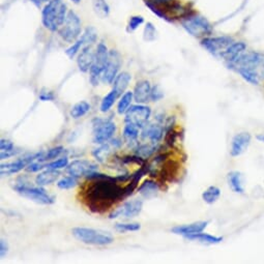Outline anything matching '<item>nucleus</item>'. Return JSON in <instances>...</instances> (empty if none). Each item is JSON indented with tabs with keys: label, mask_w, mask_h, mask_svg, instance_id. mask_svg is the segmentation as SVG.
I'll return each mask as SVG.
<instances>
[{
	"label": "nucleus",
	"mask_w": 264,
	"mask_h": 264,
	"mask_svg": "<svg viewBox=\"0 0 264 264\" xmlns=\"http://www.w3.org/2000/svg\"><path fill=\"white\" fill-rule=\"evenodd\" d=\"M220 196H221V190L216 186H210L202 193V199H203L207 204H214L215 202L218 201Z\"/></svg>",
	"instance_id": "obj_31"
},
{
	"label": "nucleus",
	"mask_w": 264,
	"mask_h": 264,
	"mask_svg": "<svg viewBox=\"0 0 264 264\" xmlns=\"http://www.w3.org/2000/svg\"><path fill=\"white\" fill-rule=\"evenodd\" d=\"M134 101V93L133 91H126L123 93L117 104V113L122 115L126 114V112L129 110V108L132 106V102Z\"/></svg>",
	"instance_id": "obj_30"
},
{
	"label": "nucleus",
	"mask_w": 264,
	"mask_h": 264,
	"mask_svg": "<svg viewBox=\"0 0 264 264\" xmlns=\"http://www.w3.org/2000/svg\"><path fill=\"white\" fill-rule=\"evenodd\" d=\"M164 136V128L156 123V125H146L141 132V138L142 140L148 141L149 143L157 144Z\"/></svg>",
	"instance_id": "obj_20"
},
{
	"label": "nucleus",
	"mask_w": 264,
	"mask_h": 264,
	"mask_svg": "<svg viewBox=\"0 0 264 264\" xmlns=\"http://www.w3.org/2000/svg\"><path fill=\"white\" fill-rule=\"evenodd\" d=\"M7 252H8V244L3 239H1V241H0V256H1V258L5 256Z\"/></svg>",
	"instance_id": "obj_49"
},
{
	"label": "nucleus",
	"mask_w": 264,
	"mask_h": 264,
	"mask_svg": "<svg viewBox=\"0 0 264 264\" xmlns=\"http://www.w3.org/2000/svg\"><path fill=\"white\" fill-rule=\"evenodd\" d=\"M233 43L234 41L232 38L223 35V37L204 38L201 41V45L203 46L210 54L215 55L216 57H222V54L226 51V49Z\"/></svg>",
	"instance_id": "obj_11"
},
{
	"label": "nucleus",
	"mask_w": 264,
	"mask_h": 264,
	"mask_svg": "<svg viewBox=\"0 0 264 264\" xmlns=\"http://www.w3.org/2000/svg\"><path fill=\"white\" fill-rule=\"evenodd\" d=\"M182 27L188 33L195 38H203L213 31L210 23L206 18L199 15H190L181 20Z\"/></svg>",
	"instance_id": "obj_7"
},
{
	"label": "nucleus",
	"mask_w": 264,
	"mask_h": 264,
	"mask_svg": "<svg viewBox=\"0 0 264 264\" xmlns=\"http://www.w3.org/2000/svg\"><path fill=\"white\" fill-rule=\"evenodd\" d=\"M19 153L20 151H16V149H13V151H10V152H1V154H0V157H1V160H6V158H10L11 156H14Z\"/></svg>",
	"instance_id": "obj_50"
},
{
	"label": "nucleus",
	"mask_w": 264,
	"mask_h": 264,
	"mask_svg": "<svg viewBox=\"0 0 264 264\" xmlns=\"http://www.w3.org/2000/svg\"><path fill=\"white\" fill-rule=\"evenodd\" d=\"M251 143V135L249 133H240L236 134L231 141L230 154L232 156H239L242 154Z\"/></svg>",
	"instance_id": "obj_18"
},
{
	"label": "nucleus",
	"mask_w": 264,
	"mask_h": 264,
	"mask_svg": "<svg viewBox=\"0 0 264 264\" xmlns=\"http://www.w3.org/2000/svg\"><path fill=\"white\" fill-rule=\"evenodd\" d=\"M85 46V44L83 42V40L81 38H79L72 46H70L69 48H67L66 50V54L70 58V59H74L76 55L79 54V52L81 51V49Z\"/></svg>",
	"instance_id": "obj_41"
},
{
	"label": "nucleus",
	"mask_w": 264,
	"mask_h": 264,
	"mask_svg": "<svg viewBox=\"0 0 264 264\" xmlns=\"http://www.w3.org/2000/svg\"><path fill=\"white\" fill-rule=\"evenodd\" d=\"M93 143L104 144L110 141L116 133V125L110 119L96 117L92 120Z\"/></svg>",
	"instance_id": "obj_8"
},
{
	"label": "nucleus",
	"mask_w": 264,
	"mask_h": 264,
	"mask_svg": "<svg viewBox=\"0 0 264 264\" xmlns=\"http://www.w3.org/2000/svg\"><path fill=\"white\" fill-rule=\"evenodd\" d=\"M70 1H73V2H75V3H79V2L81 1V0H70Z\"/></svg>",
	"instance_id": "obj_53"
},
{
	"label": "nucleus",
	"mask_w": 264,
	"mask_h": 264,
	"mask_svg": "<svg viewBox=\"0 0 264 264\" xmlns=\"http://www.w3.org/2000/svg\"><path fill=\"white\" fill-rule=\"evenodd\" d=\"M237 72L240 73V75L244 79L245 81H248L251 84L258 85L259 83V74L257 72V69H252V68H240L237 69Z\"/></svg>",
	"instance_id": "obj_33"
},
{
	"label": "nucleus",
	"mask_w": 264,
	"mask_h": 264,
	"mask_svg": "<svg viewBox=\"0 0 264 264\" xmlns=\"http://www.w3.org/2000/svg\"><path fill=\"white\" fill-rule=\"evenodd\" d=\"M89 110H90L89 103H87L86 101H81L73 106L72 109L69 111V115L74 119H79L86 115V114L89 112Z\"/></svg>",
	"instance_id": "obj_29"
},
{
	"label": "nucleus",
	"mask_w": 264,
	"mask_h": 264,
	"mask_svg": "<svg viewBox=\"0 0 264 264\" xmlns=\"http://www.w3.org/2000/svg\"><path fill=\"white\" fill-rule=\"evenodd\" d=\"M143 208L142 200L134 199L130 200L123 203L121 206L113 210L109 215V219H117V218H125V219H133L140 215Z\"/></svg>",
	"instance_id": "obj_13"
},
{
	"label": "nucleus",
	"mask_w": 264,
	"mask_h": 264,
	"mask_svg": "<svg viewBox=\"0 0 264 264\" xmlns=\"http://www.w3.org/2000/svg\"><path fill=\"white\" fill-rule=\"evenodd\" d=\"M152 116V109L146 105L136 104L132 105L126 112V122L133 123L142 130Z\"/></svg>",
	"instance_id": "obj_10"
},
{
	"label": "nucleus",
	"mask_w": 264,
	"mask_h": 264,
	"mask_svg": "<svg viewBox=\"0 0 264 264\" xmlns=\"http://www.w3.org/2000/svg\"><path fill=\"white\" fill-rule=\"evenodd\" d=\"M164 98V91L162 90V88L160 85H154L152 88V93H151V101L153 102H158Z\"/></svg>",
	"instance_id": "obj_45"
},
{
	"label": "nucleus",
	"mask_w": 264,
	"mask_h": 264,
	"mask_svg": "<svg viewBox=\"0 0 264 264\" xmlns=\"http://www.w3.org/2000/svg\"><path fill=\"white\" fill-rule=\"evenodd\" d=\"M152 85L147 80H141L136 83L134 88V101L137 104H145L151 100Z\"/></svg>",
	"instance_id": "obj_21"
},
{
	"label": "nucleus",
	"mask_w": 264,
	"mask_h": 264,
	"mask_svg": "<svg viewBox=\"0 0 264 264\" xmlns=\"http://www.w3.org/2000/svg\"><path fill=\"white\" fill-rule=\"evenodd\" d=\"M187 239L190 241H195V242H199L202 243H208V244H217L223 241V237L214 236V235H210L203 232L190 235L187 237Z\"/></svg>",
	"instance_id": "obj_28"
},
{
	"label": "nucleus",
	"mask_w": 264,
	"mask_h": 264,
	"mask_svg": "<svg viewBox=\"0 0 264 264\" xmlns=\"http://www.w3.org/2000/svg\"><path fill=\"white\" fill-rule=\"evenodd\" d=\"M46 169V164H44L43 162H40V161H34L32 163H30L27 167H26V171L27 172H39L41 170H44Z\"/></svg>",
	"instance_id": "obj_46"
},
{
	"label": "nucleus",
	"mask_w": 264,
	"mask_h": 264,
	"mask_svg": "<svg viewBox=\"0 0 264 264\" xmlns=\"http://www.w3.org/2000/svg\"><path fill=\"white\" fill-rule=\"evenodd\" d=\"M66 5L63 0H50L42 11V22L50 31H58L66 18Z\"/></svg>",
	"instance_id": "obj_3"
},
{
	"label": "nucleus",
	"mask_w": 264,
	"mask_h": 264,
	"mask_svg": "<svg viewBox=\"0 0 264 264\" xmlns=\"http://www.w3.org/2000/svg\"><path fill=\"white\" fill-rule=\"evenodd\" d=\"M57 187L61 190H69L75 188L78 184L77 177H74V176H66V177H63L57 181Z\"/></svg>",
	"instance_id": "obj_38"
},
{
	"label": "nucleus",
	"mask_w": 264,
	"mask_h": 264,
	"mask_svg": "<svg viewBox=\"0 0 264 264\" xmlns=\"http://www.w3.org/2000/svg\"><path fill=\"white\" fill-rule=\"evenodd\" d=\"M121 66V55L116 50L109 51V57L107 65L104 69L102 76V81L105 84H112L114 79L119 74V69Z\"/></svg>",
	"instance_id": "obj_14"
},
{
	"label": "nucleus",
	"mask_w": 264,
	"mask_h": 264,
	"mask_svg": "<svg viewBox=\"0 0 264 264\" xmlns=\"http://www.w3.org/2000/svg\"><path fill=\"white\" fill-rule=\"evenodd\" d=\"M245 48H246L245 44L242 42L233 43L223 53L222 58L225 59L227 63L230 64V63H232V61H234L237 57H239L242 53H243Z\"/></svg>",
	"instance_id": "obj_24"
},
{
	"label": "nucleus",
	"mask_w": 264,
	"mask_h": 264,
	"mask_svg": "<svg viewBox=\"0 0 264 264\" xmlns=\"http://www.w3.org/2000/svg\"><path fill=\"white\" fill-rule=\"evenodd\" d=\"M144 2L154 15L169 22L180 18L184 19L191 15L178 0H144Z\"/></svg>",
	"instance_id": "obj_2"
},
{
	"label": "nucleus",
	"mask_w": 264,
	"mask_h": 264,
	"mask_svg": "<svg viewBox=\"0 0 264 264\" xmlns=\"http://www.w3.org/2000/svg\"><path fill=\"white\" fill-rule=\"evenodd\" d=\"M118 98H119L118 94L113 89L108 94H106L103 98L101 105H100L101 112H103V113L108 112L113 107V105L115 104V102L117 101Z\"/></svg>",
	"instance_id": "obj_32"
},
{
	"label": "nucleus",
	"mask_w": 264,
	"mask_h": 264,
	"mask_svg": "<svg viewBox=\"0 0 264 264\" xmlns=\"http://www.w3.org/2000/svg\"><path fill=\"white\" fill-rule=\"evenodd\" d=\"M81 39L83 40L85 46L86 45H92L98 40V32L96 30L89 26V27H87L85 29V31L83 32V34L81 35Z\"/></svg>",
	"instance_id": "obj_39"
},
{
	"label": "nucleus",
	"mask_w": 264,
	"mask_h": 264,
	"mask_svg": "<svg viewBox=\"0 0 264 264\" xmlns=\"http://www.w3.org/2000/svg\"><path fill=\"white\" fill-rule=\"evenodd\" d=\"M59 176H60L59 170L46 169L45 171H43L37 175V177H35V183L41 187L48 186V184L55 182L59 178Z\"/></svg>",
	"instance_id": "obj_25"
},
{
	"label": "nucleus",
	"mask_w": 264,
	"mask_h": 264,
	"mask_svg": "<svg viewBox=\"0 0 264 264\" xmlns=\"http://www.w3.org/2000/svg\"><path fill=\"white\" fill-rule=\"evenodd\" d=\"M109 57V51L106 47L105 44L100 43L98 48L95 50V57L93 65L89 69V81L92 86H98L100 80H102V76L104 73V69L107 65Z\"/></svg>",
	"instance_id": "obj_9"
},
{
	"label": "nucleus",
	"mask_w": 264,
	"mask_h": 264,
	"mask_svg": "<svg viewBox=\"0 0 264 264\" xmlns=\"http://www.w3.org/2000/svg\"><path fill=\"white\" fill-rule=\"evenodd\" d=\"M156 29L153 23L148 22L145 25L144 32H143V39L145 42H154L156 39Z\"/></svg>",
	"instance_id": "obj_43"
},
{
	"label": "nucleus",
	"mask_w": 264,
	"mask_h": 264,
	"mask_svg": "<svg viewBox=\"0 0 264 264\" xmlns=\"http://www.w3.org/2000/svg\"><path fill=\"white\" fill-rule=\"evenodd\" d=\"M14 189L18 194H20L21 196L35 202V203L50 205L55 202V197L50 195V194L41 186L30 187L22 182L16 184Z\"/></svg>",
	"instance_id": "obj_5"
},
{
	"label": "nucleus",
	"mask_w": 264,
	"mask_h": 264,
	"mask_svg": "<svg viewBox=\"0 0 264 264\" xmlns=\"http://www.w3.org/2000/svg\"><path fill=\"white\" fill-rule=\"evenodd\" d=\"M143 22H144L143 17H141V16L131 17V19H130L129 24H128V27H127V31L128 32L135 31L141 24H143Z\"/></svg>",
	"instance_id": "obj_44"
},
{
	"label": "nucleus",
	"mask_w": 264,
	"mask_h": 264,
	"mask_svg": "<svg viewBox=\"0 0 264 264\" xmlns=\"http://www.w3.org/2000/svg\"><path fill=\"white\" fill-rule=\"evenodd\" d=\"M44 152H39L37 154H31L26 156L20 157L16 160L15 162L6 163V164H1V174L2 175H11L20 172L23 169H26L30 163L34 161H39L43 157Z\"/></svg>",
	"instance_id": "obj_12"
},
{
	"label": "nucleus",
	"mask_w": 264,
	"mask_h": 264,
	"mask_svg": "<svg viewBox=\"0 0 264 264\" xmlns=\"http://www.w3.org/2000/svg\"><path fill=\"white\" fill-rule=\"evenodd\" d=\"M65 153V148L64 146H56V147H53L51 149H49V151L47 153L44 154L43 157L41 158V160H39L40 162H47V161H53V160H56V157H58L61 154Z\"/></svg>",
	"instance_id": "obj_37"
},
{
	"label": "nucleus",
	"mask_w": 264,
	"mask_h": 264,
	"mask_svg": "<svg viewBox=\"0 0 264 264\" xmlns=\"http://www.w3.org/2000/svg\"><path fill=\"white\" fill-rule=\"evenodd\" d=\"M228 182L234 193L242 194L244 192L242 174L239 171H231L228 173Z\"/></svg>",
	"instance_id": "obj_27"
},
{
	"label": "nucleus",
	"mask_w": 264,
	"mask_h": 264,
	"mask_svg": "<svg viewBox=\"0 0 264 264\" xmlns=\"http://www.w3.org/2000/svg\"><path fill=\"white\" fill-rule=\"evenodd\" d=\"M111 154V148H110V145L109 144H101V146L99 148L94 149V151L92 152V154L93 156L98 160L99 162L103 163L105 162L106 158H108L109 155Z\"/></svg>",
	"instance_id": "obj_36"
},
{
	"label": "nucleus",
	"mask_w": 264,
	"mask_h": 264,
	"mask_svg": "<svg viewBox=\"0 0 264 264\" xmlns=\"http://www.w3.org/2000/svg\"><path fill=\"white\" fill-rule=\"evenodd\" d=\"M264 56L258 52H248L242 53L234 61L229 64V66L235 68L236 70L240 68H252L257 69V67L263 63Z\"/></svg>",
	"instance_id": "obj_15"
},
{
	"label": "nucleus",
	"mask_w": 264,
	"mask_h": 264,
	"mask_svg": "<svg viewBox=\"0 0 264 264\" xmlns=\"http://www.w3.org/2000/svg\"><path fill=\"white\" fill-rule=\"evenodd\" d=\"M262 75H264V64H263V66H262Z\"/></svg>",
	"instance_id": "obj_54"
},
{
	"label": "nucleus",
	"mask_w": 264,
	"mask_h": 264,
	"mask_svg": "<svg viewBox=\"0 0 264 264\" xmlns=\"http://www.w3.org/2000/svg\"><path fill=\"white\" fill-rule=\"evenodd\" d=\"M208 222L205 221H200V222H195L192 224H187V225H180V226H175L171 229V232L177 235H182L184 237H188L190 235L197 234L200 232H203L204 229L207 227Z\"/></svg>",
	"instance_id": "obj_19"
},
{
	"label": "nucleus",
	"mask_w": 264,
	"mask_h": 264,
	"mask_svg": "<svg viewBox=\"0 0 264 264\" xmlns=\"http://www.w3.org/2000/svg\"><path fill=\"white\" fill-rule=\"evenodd\" d=\"M0 148H1V152H10L15 149V145L10 140L1 139V142H0Z\"/></svg>",
	"instance_id": "obj_47"
},
{
	"label": "nucleus",
	"mask_w": 264,
	"mask_h": 264,
	"mask_svg": "<svg viewBox=\"0 0 264 264\" xmlns=\"http://www.w3.org/2000/svg\"><path fill=\"white\" fill-rule=\"evenodd\" d=\"M72 234L76 240L85 244L107 245L114 242V237L110 232L101 229L75 227L72 229Z\"/></svg>",
	"instance_id": "obj_4"
},
{
	"label": "nucleus",
	"mask_w": 264,
	"mask_h": 264,
	"mask_svg": "<svg viewBox=\"0 0 264 264\" xmlns=\"http://www.w3.org/2000/svg\"><path fill=\"white\" fill-rule=\"evenodd\" d=\"M92 7L94 13L101 18L109 16L110 7L106 0H92Z\"/></svg>",
	"instance_id": "obj_35"
},
{
	"label": "nucleus",
	"mask_w": 264,
	"mask_h": 264,
	"mask_svg": "<svg viewBox=\"0 0 264 264\" xmlns=\"http://www.w3.org/2000/svg\"><path fill=\"white\" fill-rule=\"evenodd\" d=\"M95 57V51H93L91 45H86L84 46L81 51L79 52L78 57H77V65L79 69L81 70L82 73H87L89 72V69L91 66L93 65Z\"/></svg>",
	"instance_id": "obj_17"
},
{
	"label": "nucleus",
	"mask_w": 264,
	"mask_h": 264,
	"mask_svg": "<svg viewBox=\"0 0 264 264\" xmlns=\"http://www.w3.org/2000/svg\"><path fill=\"white\" fill-rule=\"evenodd\" d=\"M114 227H115L116 231L121 233L135 232L139 231L141 229V225L139 223H117Z\"/></svg>",
	"instance_id": "obj_40"
},
{
	"label": "nucleus",
	"mask_w": 264,
	"mask_h": 264,
	"mask_svg": "<svg viewBox=\"0 0 264 264\" xmlns=\"http://www.w3.org/2000/svg\"><path fill=\"white\" fill-rule=\"evenodd\" d=\"M98 170V165L87 160H75L66 167V172L74 177H82Z\"/></svg>",
	"instance_id": "obj_16"
},
{
	"label": "nucleus",
	"mask_w": 264,
	"mask_h": 264,
	"mask_svg": "<svg viewBox=\"0 0 264 264\" xmlns=\"http://www.w3.org/2000/svg\"><path fill=\"white\" fill-rule=\"evenodd\" d=\"M82 25L79 16L74 11H68L66 21L58 30L60 38L64 41L74 44L81 35Z\"/></svg>",
	"instance_id": "obj_6"
},
{
	"label": "nucleus",
	"mask_w": 264,
	"mask_h": 264,
	"mask_svg": "<svg viewBox=\"0 0 264 264\" xmlns=\"http://www.w3.org/2000/svg\"><path fill=\"white\" fill-rule=\"evenodd\" d=\"M257 140H259L260 142H264V134H259L256 136Z\"/></svg>",
	"instance_id": "obj_52"
},
{
	"label": "nucleus",
	"mask_w": 264,
	"mask_h": 264,
	"mask_svg": "<svg viewBox=\"0 0 264 264\" xmlns=\"http://www.w3.org/2000/svg\"><path fill=\"white\" fill-rule=\"evenodd\" d=\"M139 134H140V129L137 126L133 125V123L126 122V126L125 128H123V132H122V137H123V140H125V142H127L130 145L131 144L138 145L137 140H138Z\"/></svg>",
	"instance_id": "obj_26"
},
{
	"label": "nucleus",
	"mask_w": 264,
	"mask_h": 264,
	"mask_svg": "<svg viewBox=\"0 0 264 264\" xmlns=\"http://www.w3.org/2000/svg\"><path fill=\"white\" fill-rule=\"evenodd\" d=\"M88 180L80 195L84 205L92 213L102 214L127 198L126 186L118 177L93 171L86 176Z\"/></svg>",
	"instance_id": "obj_1"
},
{
	"label": "nucleus",
	"mask_w": 264,
	"mask_h": 264,
	"mask_svg": "<svg viewBox=\"0 0 264 264\" xmlns=\"http://www.w3.org/2000/svg\"><path fill=\"white\" fill-rule=\"evenodd\" d=\"M39 99L42 101V102H51L55 99V95L53 94V92H45V91H42L39 95Z\"/></svg>",
	"instance_id": "obj_48"
},
{
	"label": "nucleus",
	"mask_w": 264,
	"mask_h": 264,
	"mask_svg": "<svg viewBox=\"0 0 264 264\" xmlns=\"http://www.w3.org/2000/svg\"><path fill=\"white\" fill-rule=\"evenodd\" d=\"M131 80L132 76L128 72H121L116 76L115 79H114V81L112 83L113 84L112 89L118 94L119 98L127 91V88L129 87Z\"/></svg>",
	"instance_id": "obj_23"
},
{
	"label": "nucleus",
	"mask_w": 264,
	"mask_h": 264,
	"mask_svg": "<svg viewBox=\"0 0 264 264\" xmlns=\"http://www.w3.org/2000/svg\"><path fill=\"white\" fill-rule=\"evenodd\" d=\"M68 157L67 156H64L60 157L58 160H53L50 163L46 164V169H54V170H60L66 168L68 166Z\"/></svg>",
	"instance_id": "obj_42"
},
{
	"label": "nucleus",
	"mask_w": 264,
	"mask_h": 264,
	"mask_svg": "<svg viewBox=\"0 0 264 264\" xmlns=\"http://www.w3.org/2000/svg\"><path fill=\"white\" fill-rule=\"evenodd\" d=\"M158 191H160V187H158L157 182L153 179H145L140 184V187H138V192L140 193V195L147 200L156 197Z\"/></svg>",
	"instance_id": "obj_22"
},
{
	"label": "nucleus",
	"mask_w": 264,
	"mask_h": 264,
	"mask_svg": "<svg viewBox=\"0 0 264 264\" xmlns=\"http://www.w3.org/2000/svg\"><path fill=\"white\" fill-rule=\"evenodd\" d=\"M156 144H153V143H145V144H141L138 145V147L136 148V155L140 156L146 160V158L151 157L154 152L156 151Z\"/></svg>",
	"instance_id": "obj_34"
},
{
	"label": "nucleus",
	"mask_w": 264,
	"mask_h": 264,
	"mask_svg": "<svg viewBox=\"0 0 264 264\" xmlns=\"http://www.w3.org/2000/svg\"><path fill=\"white\" fill-rule=\"evenodd\" d=\"M50 0H30V2H32L35 6L41 7L44 3H48Z\"/></svg>",
	"instance_id": "obj_51"
}]
</instances>
